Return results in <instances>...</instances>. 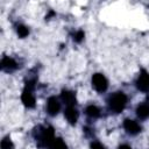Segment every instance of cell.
Instances as JSON below:
<instances>
[{"mask_svg": "<svg viewBox=\"0 0 149 149\" xmlns=\"http://www.w3.org/2000/svg\"><path fill=\"white\" fill-rule=\"evenodd\" d=\"M127 100H128V98H127V95L123 92L119 91V92L113 93L108 98V101H107L108 102L109 111L113 112V113H115V114L121 113L125 109L126 105H127Z\"/></svg>", "mask_w": 149, "mask_h": 149, "instance_id": "cell-1", "label": "cell"}, {"mask_svg": "<svg viewBox=\"0 0 149 149\" xmlns=\"http://www.w3.org/2000/svg\"><path fill=\"white\" fill-rule=\"evenodd\" d=\"M35 139L42 144V146H45V147H50L52 141L55 140V133H54V129L52 127H38V130L37 133L35 132Z\"/></svg>", "mask_w": 149, "mask_h": 149, "instance_id": "cell-2", "label": "cell"}, {"mask_svg": "<svg viewBox=\"0 0 149 149\" xmlns=\"http://www.w3.org/2000/svg\"><path fill=\"white\" fill-rule=\"evenodd\" d=\"M91 80H92V86L98 92H105L108 87V81L102 73H94Z\"/></svg>", "mask_w": 149, "mask_h": 149, "instance_id": "cell-3", "label": "cell"}, {"mask_svg": "<svg viewBox=\"0 0 149 149\" xmlns=\"http://www.w3.org/2000/svg\"><path fill=\"white\" fill-rule=\"evenodd\" d=\"M135 84H136V87L139 91L149 92V72L146 70H141Z\"/></svg>", "mask_w": 149, "mask_h": 149, "instance_id": "cell-4", "label": "cell"}, {"mask_svg": "<svg viewBox=\"0 0 149 149\" xmlns=\"http://www.w3.org/2000/svg\"><path fill=\"white\" fill-rule=\"evenodd\" d=\"M34 90L23 87V91L21 93V101L27 108H34L36 105V99L34 95Z\"/></svg>", "mask_w": 149, "mask_h": 149, "instance_id": "cell-5", "label": "cell"}, {"mask_svg": "<svg viewBox=\"0 0 149 149\" xmlns=\"http://www.w3.org/2000/svg\"><path fill=\"white\" fill-rule=\"evenodd\" d=\"M0 66H1V70H3L5 72H13L19 68V64L14 58L9 56H5L0 62Z\"/></svg>", "mask_w": 149, "mask_h": 149, "instance_id": "cell-6", "label": "cell"}, {"mask_svg": "<svg viewBox=\"0 0 149 149\" xmlns=\"http://www.w3.org/2000/svg\"><path fill=\"white\" fill-rule=\"evenodd\" d=\"M61 111V102L58 101V99L56 97H50L47 100V112L49 115L55 116L59 113Z\"/></svg>", "mask_w": 149, "mask_h": 149, "instance_id": "cell-7", "label": "cell"}, {"mask_svg": "<svg viewBox=\"0 0 149 149\" xmlns=\"http://www.w3.org/2000/svg\"><path fill=\"white\" fill-rule=\"evenodd\" d=\"M123 128L129 135H137L141 132V126L135 120H132V119H125Z\"/></svg>", "mask_w": 149, "mask_h": 149, "instance_id": "cell-8", "label": "cell"}, {"mask_svg": "<svg viewBox=\"0 0 149 149\" xmlns=\"http://www.w3.org/2000/svg\"><path fill=\"white\" fill-rule=\"evenodd\" d=\"M61 99L62 101L66 105V107L70 106H74L77 102V98H76V93L73 91L70 90H63L61 93Z\"/></svg>", "mask_w": 149, "mask_h": 149, "instance_id": "cell-9", "label": "cell"}, {"mask_svg": "<svg viewBox=\"0 0 149 149\" xmlns=\"http://www.w3.org/2000/svg\"><path fill=\"white\" fill-rule=\"evenodd\" d=\"M64 116L65 119L68 120V122L70 125H76L77 121H78V111L76 109L74 106H70V107H66L65 111H64Z\"/></svg>", "mask_w": 149, "mask_h": 149, "instance_id": "cell-10", "label": "cell"}, {"mask_svg": "<svg viewBox=\"0 0 149 149\" xmlns=\"http://www.w3.org/2000/svg\"><path fill=\"white\" fill-rule=\"evenodd\" d=\"M136 115L139 119H148L149 118V104H141L136 107Z\"/></svg>", "mask_w": 149, "mask_h": 149, "instance_id": "cell-11", "label": "cell"}, {"mask_svg": "<svg viewBox=\"0 0 149 149\" xmlns=\"http://www.w3.org/2000/svg\"><path fill=\"white\" fill-rule=\"evenodd\" d=\"M85 114L91 119H97L100 116V109L95 105H88L85 108Z\"/></svg>", "mask_w": 149, "mask_h": 149, "instance_id": "cell-12", "label": "cell"}, {"mask_svg": "<svg viewBox=\"0 0 149 149\" xmlns=\"http://www.w3.org/2000/svg\"><path fill=\"white\" fill-rule=\"evenodd\" d=\"M50 148L51 149H68V146L61 137H55V140L52 141Z\"/></svg>", "mask_w": 149, "mask_h": 149, "instance_id": "cell-13", "label": "cell"}, {"mask_svg": "<svg viewBox=\"0 0 149 149\" xmlns=\"http://www.w3.org/2000/svg\"><path fill=\"white\" fill-rule=\"evenodd\" d=\"M16 34H17L21 38L27 37V36L29 35V28H28L27 26H24V24H17V26H16Z\"/></svg>", "mask_w": 149, "mask_h": 149, "instance_id": "cell-14", "label": "cell"}, {"mask_svg": "<svg viewBox=\"0 0 149 149\" xmlns=\"http://www.w3.org/2000/svg\"><path fill=\"white\" fill-rule=\"evenodd\" d=\"M0 148L1 149H14V144L10 140L9 136H6L1 140V143H0Z\"/></svg>", "mask_w": 149, "mask_h": 149, "instance_id": "cell-15", "label": "cell"}, {"mask_svg": "<svg viewBox=\"0 0 149 149\" xmlns=\"http://www.w3.org/2000/svg\"><path fill=\"white\" fill-rule=\"evenodd\" d=\"M84 37H85V33H84V30H81V29H78V30H76V31L72 34V38H73V41L77 42V43H80V42L84 40Z\"/></svg>", "mask_w": 149, "mask_h": 149, "instance_id": "cell-16", "label": "cell"}, {"mask_svg": "<svg viewBox=\"0 0 149 149\" xmlns=\"http://www.w3.org/2000/svg\"><path fill=\"white\" fill-rule=\"evenodd\" d=\"M91 149H105V147H104V144H101L100 142L94 141V142L91 143Z\"/></svg>", "mask_w": 149, "mask_h": 149, "instance_id": "cell-17", "label": "cell"}, {"mask_svg": "<svg viewBox=\"0 0 149 149\" xmlns=\"http://www.w3.org/2000/svg\"><path fill=\"white\" fill-rule=\"evenodd\" d=\"M119 149H132L128 144H121L120 147H119Z\"/></svg>", "mask_w": 149, "mask_h": 149, "instance_id": "cell-18", "label": "cell"}, {"mask_svg": "<svg viewBox=\"0 0 149 149\" xmlns=\"http://www.w3.org/2000/svg\"><path fill=\"white\" fill-rule=\"evenodd\" d=\"M148 99H149V97H148Z\"/></svg>", "mask_w": 149, "mask_h": 149, "instance_id": "cell-19", "label": "cell"}]
</instances>
